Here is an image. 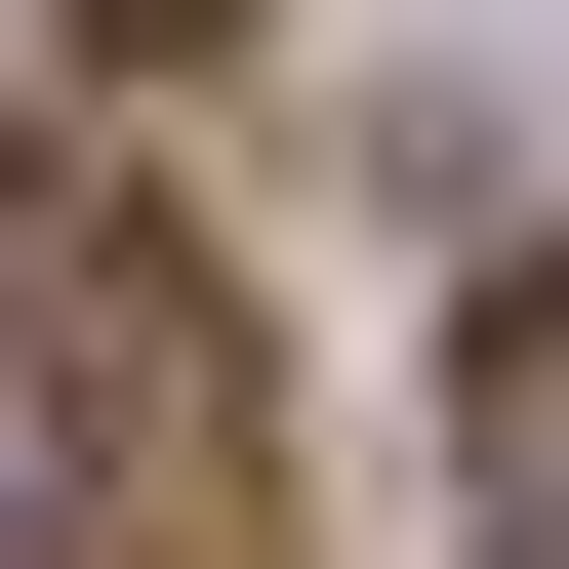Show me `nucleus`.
<instances>
[{
  "mask_svg": "<svg viewBox=\"0 0 569 569\" xmlns=\"http://www.w3.org/2000/svg\"><path fill=\"white\" fill-rule=\"evenodd\" d=\"M529 569H569V448H529Z\"/></svg>",
  "mask_w": 569,
  "mask_h": 569,
  "instance_id": "1",
  "label": "nucleus"
}]
</instances>
